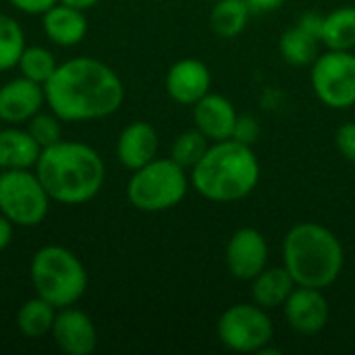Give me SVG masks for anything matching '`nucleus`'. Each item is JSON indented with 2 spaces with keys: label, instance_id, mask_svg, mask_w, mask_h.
<instances>
[{
  "label": "nucleus",
  "instance_id": "obj_1",
  "mask_svg": "<svg viewBox=\"0 0 355 355\" xmlns=\"http://www.w3.org/2000/svg\"><path fill=\"white\" fill-rule=\"evenodd\" d=\"M46 102L60 121H92L119 110L125 87L119 75L96 58H73L44 83Z\"/></svg>",
  "mask_w": 355,
  "mask_h": 355
},
{
  "label": "nucleus",
  "instance_id": "obj_2",
  "mask_svg": "<svg viewBox=\"0 0 355 355\" xmlns=\"http://www.w3.org/2000/svg\"><path fill=\"white\" fill-rule=\"evenodd\" d=\"M35 175L50 200L75 206L98 196L106 171L94 148L77 141H58L42 148Z\"/></svg>",
  "mask_w": 355,
  "mask_h": 355
},
{
  "label": "nucleus",
  "instance_id": "obj_3",
  "mask_svg": "<svg viewBox=\"0 0 355 355\" xmlns=\"http://www.w3.org/2000/svg\"><path fill=\"white\" fill-rule=\"evenodd\" d=\"M260 183V162L252 146L237 139L212 141L191 168L193 189L208 202L231 204L248 198Z\"/></svg>",
  "mask_w": 355,
  "mask_h": 355
},
{
  "label": "nucleus",
  "instance_id": "obj_4",
  "mask_svg": "<svg viewBox=\"0 0 355 355\" xmlns=\"http://www.w3.org/2000/svg\"><path fill=\"white\" fill-rule=\"evenodd\" d=\"M283 266L300 287L327 289L343 272L345 250L339 237L320 223L293 225L281 248Z\"/></svg>",
  "mask_w": 355,
  "mask_h": 355
},
{
  "label": "nucleus",
  "instance_id": "obj_5",
  "mask_svg": "<svg viewBox=\"0 0 355 355\" xmlns=\"http://www.w3.org/2000/svg\"><path fill=\"white\" fill-rule=\"evenodd\" d=\"M31 283L37 297L62 310L81 300L87 287V272L73 252L60 245H46L31 260Z\"/></svg>",
  "mask_w": 355,
  "mask_h": 355
},
{
  "label": "nucleus",
  "instance_id": "obj_6",
  "mask_svg": "<svg viewBox=\"0 0 355 355\" xmlns=\"http://www.w3.org/2000/svg\"><path fill=\"white\" fill-rule=\"evenodd\" d=\"M189 179L183 166L173 158H154L146 166L133 171L127 185L131 206L141 212H164L183 202Z\"/></svg>",
  "mask_w": 355,
  "mask_h": 355
},
{
  "label": "nucleus",
  "instance_id": "obj_7",
  "mask_svg": "<svg viewBox=\"0 0 355 355\" xmlns=\"http://www.w3.org/2000/svg\"><path fill=\"white\" fill-rule=\"evenodd\" d=\"M218 341L235 354H260L275 339L268 310L252 304L229 306L216 322Z\"/></svg>",
  "mask_w": 355,
  "mask_h": 355
},
{
  "label": "nucleus",
  "instance_id": "obj_8",
  "mask_svg": "<svg viewBox=\"0 0 355 355\" xmlns=\"http://www.w3.org/2000/svg\"><path fill=\"white\" fill-rule=\"evenodd\" d=\"M50 196L29 168L0 173V212L19 227H35L48 214Z\"/></svg>",
  "mask_w": 355,
  "mask_h": 355
},
{
  "label": "nucleus",
  "instance_id": "obj_9",
  "mask_svg": "<svg viewBox=\"0 0 355 355\" xmlns=\"http://www.w3.org/2000/svg\"><path fill=\"white\" fill-rule=\"evenodd\" d=\"M310 83L314 96L333 110L355 106L354 50H324L312 62Z\"/></svg>",
  "mask_w": 355,
  "mask_h": 355
},
{
  "label": "nucleus",
  "instance_id": "obj_10",
  "mask_svg": "<svg viewBox=\"0 0 355 355\" xmlns=\"http://www.w3.org/2000/svg\"><path fill=\"white\" fill-rule=\"evenodd\" d=\"M225 264L233 279L250 283L268 266L266 237L254 227L237 229L227 241Z\"/></svg>",
  "mask_w": 355,
  "mask_h": 355
},
{
  "label": "nucleus",
  "instance_id": "obj_11",
  "mask_svg": "<svg viewBox=\"0 0 355 355\" xmlns=\"http://www.w3.org/2000/svg\"><path fill=\"white\" fill-rule=\"evenodd\" d=\"M287 324L297 335H318L324 331L331 318L329 300L324 297L322 289L314 287H295L287 297L285 306L281 308Z\"/></svg>",
  "mask_w": 355,
  "mask_h": 355
},
{
  "label": "nucleus",
  "instance_id": "obj_12",
  "mask_svg": "<svg viewBox=\"0 0 355 355\" xmlns=\"http://www.w3.org/2000/svg\"><path fill=\"white\" fill-rule=\"evenodd\" d=\"M320 27L322 17L316 12H306L300 17L297 25L285 29L279 37L281 58L291 67H312L320 54Z\"/></svg>",
  "mask_w": 355,
  "mask_h": 355
},
{
  "label": "nucleus",
  "instance_id": "obj_13",
  "mask_svg": "<svg viewBox=\"0 0 355 355\" xmlns=\"http://www.w3.org/2000/svg\"><path fill=\"white\" fill-rule=\"evenodd\" d=\"M166 94L183 106H193L210 94L212 73L206 62L198 58H181L166 73Z\"/></svg>",
  "mask_w": 355,
  "mask_h": 355
},
{
  "label": "nucleus",
  "instance_id": "obj_14",
  "mask_svg": "<svg viewBox=\"0 0 355 355\" xmlns=\"http://www.w3.org/2000/svg\"><path fill=\"white\" fill-rule=\"evenodd\" d=\"M52 335L60 352L69 355H89L98 345V333L92 318L73 308H62L54 316Z\"/></svg>",
  "mask_w": 355,
  "mask_h": 355
},
{
  "label": "nucleus",
  "instance_id": "obj_15",
  "mask_svg": "<svg viewBox=\"0 0 355 355\" xmlns=\"http://www.w3.org/2000/svg\"><path fill=\"white\" fill-rule=\"evenodd\" d=\"M237 110L233 102L220 94H206L200 102L193 104V123L210 141H225L233 137Z\"/></svg>",
  "mask_w": 355,
  "mask_h": 355
},
{
  "label": "nucleus",
  "instance_id": "obj_16",
  "mask_svg": "<svg viewBox=\"0 0 355 355\" xmlns=\"http://www.w3.org/2000/svg\"><path fill=\"white\" fill-rule=\"evenodd\" d=\"M44 100L42 83L27 77L8 81L0 87V119L6 123H25L40 112Z\"/></svg>",
  "mask_w": 355,
  "mask_h": 355
},
{
  "label": "nucleus",
  "instance_id": "obj_17",
  "mask_svg": "<svg viewBox=\"0 0 355 355\" xmlns=\"http://www.w3.org/2000/svg\"><path fill=\"white\" fill-rule=\"evenodd\" d=\"M158 154V133L146 121L127 125L116 141V156L129 171H137L152 162Z\"/></svg>",
  "mask_w": 355,
  "mask_h": 355
},
{
  "label": "nucleus",
  "instance_id": "obj_18",
  "mask_svg": "<svg viewBox=\"0 0 355 355\" xmlns=\"http://www.w3.org/2000/svg\"><path fill=\"white\" fill-rule=\"evenodd\" d=\"M295 281L285 266H266L256 279L250 281L252 302L264 310H279L295 289Z\"/></svg>",
  "mask_w": 355,
  "mask_h": 355
},
{
  "label": "nucleus",
  "instance_id": "obj_19",
  "mask_svg": "<svg viewBox=\"0 0 355 355\" xmlns=\"http://www.w3.org/2000/svg\"><path fill=\"white\" fill-rule=\"evenodd\" d=\"M44 31L58 46H75L83 40L87 21L83 10L60 2L44 12Z\"/></svg>",
  "mask_w": 355,
  "mask_h": 355
},
{
  "label": "nucleus",
  "instance_id": "obj_20",
  "mask_svg": "<svg viewBox=\"0 0 355 355\" xmlns=\"http://www.w3.org/2000/svg\"><path fill=\"white\" fill-rule=\"evenodd\" d=\"M42 154L40 144L29 131L2 129L0 131V168H31Z\"/></svg>",
  "mask_w": 355,
  "mask_h": 355
},
{
  "label": "nucleus",
  "instance_id": "obj_21",
  "mask_svg": "<svg viewBox=\"0 0 355 355\" xmlns=\"http://www.w3.org/2000/svg\"><path fill=\"white\" fill-rule=\"evenodd\" d=\"M320 44L327 50H355V6H339L322 17Z\"/></svg>",
  "mask_w": 355,
  "mask_h": 355
},
{
  "label": "nucleus",
  "instance_id": "obj_22",
  "mask_svg": "<svg viewBox=\"0 0 355 355\" xmlns=\"http://www.w3.org/2000/svg\"><path fill=\"white\" fill-rule=\"evenodd\" d=\"M252 10L243 0H216L210 10V29L223 40L241 35L250 23Z\"/></svg>",
  "mask_w": 355,
  "mask_h": 355
},
{
  "label": "nucleus",
  "instance_id": "obj_23",
  "mask_svg": "<svg viewBox=\"0 0 355 355\" xmlns=\"http://www.w3.org/2000/svg\"><path fill=\"white\" fill-rule=\"evenodd\" d=\"M54 306H50L46 300L42 297H35V300H29L21 306L19 314H17V327L19 331L29 337V339H37V337H44L48 331H52V324H54Z\"/></svg>",
  "mask_w": 355,
  "mask_h": 355
},
{
  "label": "nucleus",
  "instance_id": "obj_24",
  "mask_svg": "<svg viewBox=\"0 0 355 355\" xmlns=\"http://www.w3.org/2000/svg\"><path fill=\"white\" fill-rule=\"evenodd\" d=\"M210 139L200 131V129H187L181 135H177V139L173 141L171 148V158L183 166L185 171L193 168L206 154V150L210 148Z\"/></svg>",
  "mask_w": 355,
  "mask_h": 355
},
{
  "label": "nucleus",
  "instance_id": "obj_25",
  "mask_svg": "<svg viewBox=\"0 0 355 355\" xmlns=\"http://www.w3.org/2000/svg\"><path fill=\"white\" fill-rule=\"evenodd\" d=\"M25 50V35L21 25L8 17L0 15V73L19 64Z\"/></svg>",
  "mask_w": 355,
  "mask_h": 355
},
{
  "label": "nucleus",
  "instance_id": "obj_26",
  "mask_svg": "<svg viewBox=\"0 0 355 355\" xmlns=\"http://www.w3.org/2000/svg\"><path fill=\"white\" fill-rule=\"evenodd\" d=\"M19 67H21L23 77L44 85L52 77V73L56 71L58 64H56L52 52H48L46 48H40V46H31V48L23 50Z\"/></svg>",
  "mask_w": 355,
  "mask_h": 355
},
{
  "label": "nucleus",
  "instance_id": "obj_27",
  "mask_svg": "<svg viewBox=\"0 0 355 355\" xmlns=\"http://www.w3.org/2000/svg\"><path fill=\"white\" fill-rule=\"evenodd\" d=\"M60 119L54 114H35L29 119V133L31 137L40 144V148H48L54 146L58 141H62V129H60Z\"/></svg>",
  "mask_w": 355,
  "mask_h": 355
},
{
  "label": "nucleus",
  "instance_id": "obj_28",
  "mask_svg": "<svg viewBox=\"0 0 355 355\" xmlns=\"http://www.w3.org/2000/svg\"><path fill=\"white\" fill-rule=\"evenodd\" d=\"M258 137H260V123H258V119L252 116V114H239L231 139H237L239 144H245V146H254L258 141Z\"/></svg>",
  "mask_w": 355,
  "mask_h": 355
},
{
  "label": "nucleus",
  "instance_id": "obj_29",
  "mask_svg": "<svg viewBox=\"0 0 355 355\" xmlns=\"http://www.w3.org/2000/svg\"><path fill=\"white\" fill-rule=\"evenodd\" d=\"M335 146L347 162L355 164V123H345L337 129Z\"/></svg>",
  "mask_w": 355,
  "mask_h": 355
},
{
  "label": "nucleus",
  "instance_id": "obj_30",
  "mask_svg": "<svg viewBox=\"0 0 355 355\" xmlns=\"http://www.w3.org/2000/svg\"><path fill=\"white\" fill-rule=\"evenodd\" d=\"M8 2L27 15H44L48 8L56 4V0H8Z\"/></svg>",
  "mask_w": 355,
  "mask_h": 355
},
{
  "label": "nucleus",
  "instance_id": "obj_31",
  "mask_svg": "<svg viewBox=\"0 0 355 355\" xmlns=\"http://www.w3.org/2000/svg\"><path fill=\"white\" fill-rule=\"evenodd\" d=\"M243 2L250 6L252 15H266V12H275V10H279V8L285 4V0H243Z\"/></svg>",
  "mask_w": 355,
  "mask_h": 355
},
{
  "label": "nucleus",
  "instance_id": "obj_32",
  "mask_svg": "<svg viewBox=\"0 0 355 355\" xmlns=\"http://www.w3.org/2000/svg\"><path fill=\"white\" fill-rule=\"evenodd\" d=\"M10 239H12V223L4 214H0V252L10 243Z\"/></svg>",
  "mask_w": 355,
  "mask_h": 355
},
{
  "label": "nucleus",
  "instance_id": "obj_33",
  "mask_svg": "<svg viewBox=\"0 0 355 355\" xmlns=\"http://www.w3.org/2000/svg\"><path fill=\"white\" fill-rule=\"evenodd\" d=\"M62 4H69V6H73V8H79V10H85V8H92V6H96L100 0H60Z\"/></svg>",
  "mask_w": 355,
  "mask_h": 355
},
{
  "label": "nucleus",
  "instance_id": "obj_34",
  "mask_svg": "<svg viewBox=\"0 0 355 355\" xmlns=\"http://www.w3.org/2000/svg\"><path fill=\"white\" fill-rule=\"evenodd\" d=\"M354 310H355V300H354Z\"/></svg>",
  "mask_w": 355,
  "mask_h": 355
},
{
  "label": "nucleus",
  "instance_id": "obj_35",
  "mask_svg": "<svg viewBox=\"0 0 355 355\" xmlns=\"http://www.w3.org/2000/svg\"><path fill=\"white\" fill-rule=\"evenodd\" d=\"M210 2H216V0H210Z\"/></svg>",
  "mask_w": 355,
  "mask_h": 355
}]
</instances>
